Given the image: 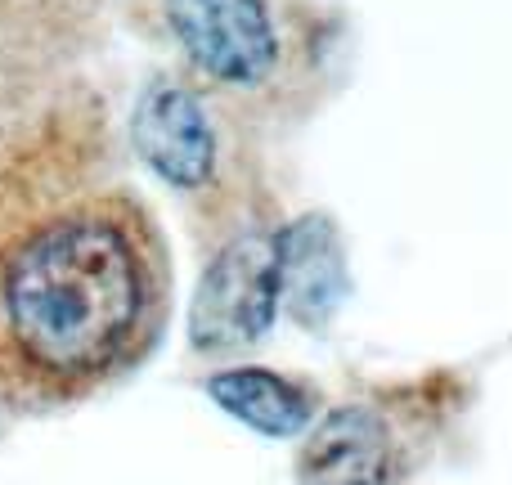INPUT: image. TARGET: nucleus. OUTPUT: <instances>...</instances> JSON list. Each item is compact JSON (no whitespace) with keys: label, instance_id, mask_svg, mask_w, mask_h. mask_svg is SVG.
I'll return each mask as SVG.
<instances>
[{"label":"nucleus","instance_id":"1","mask_svg":"<svg viewBox=\"0 0 512 485\" xmlns=\"http://www.w3.org/2000/svg\"><path fill=\"white\" fill-rule=\"evenodd\" d=\"M162 306V247L135 203L90 194L36 212L0 243V396H90L144 355Z\"/></svg>","mask_w":512,"mask_h":485},{"label":"nucleus","instance_id":"2","mask_svg":"<svg viewBox=\"0 0 512 485\" xmlns=\"http://www.w3.org/2000/svg\"><path fill=\"white\" fill-rule=\"evenodd\" d=\"M279 301V243L274 234H243L203 270L189 310V342L198 351L261 342L279 315Z\"/></svg>","mask_w":512,"mask_h":485},{"label":"nucleus","instance_id":"3","mask_svg":"<svg viewBox=\"0 0 512 485\" xmlns=\"http://www.w3.org/2000/svg\"><path fill=\"white\" fill-rule=\"evenodd\" d=\"M167 23L189 59L230 86H256L279 59V36L261 0H167Z\"/></svg>","mask_w":512,"mask_h":485},{"label":"nucleus","instance_id":"4","mask_svg":"<svg viewBox=\"0 0 512 485\" xmlns=\"http://www.w3.org/2000/svg\"><path fill=\"white\" fill-rule=\"evenodd\" d=\"M131 144L144 158V167L176 189L207 185L216 167V131L203 104L198 95H189L185 86H171V81L149 86L135 104Z\"/></svg>","mask_w":512,"mask_h":485},{"label":"nucleus","instance_id":"5","mask_svg":"<svg viewBox=\"0 0 512 485\" xmlns=\"http://www.w3.org/2000/svg\"><path fill=\"white\" fill-rule=\"evenodd\" d=\"M301 485H391V432L373 409H333L306 436L297 459Z\"/></svg>","mask_w":512,"mask_h":485},{"label":"nucleus","instance_id":"6","mask_svg":"<svg viewBox=\"0 0 512 485\" xmlns=\"http://www.w3.org/2000/svg\"><path fill=\"white\" fill-rule=\"evenodd\" d=\"M274 243H279V288L288 310L306 328L328 324V315L346 297V256L337 230L324 216H306L274 234Z\"/></svg>","mask_w":512,"mask_h":485},{"label":"nucleus","instance_id":"7","mask_svg":"<svg viewBox=\"0 0 512 485\" xmlns=\"http://www.w3.org/2000/svg\"><path fill=\"white\" fill-rule=\"evenodd\" d=\"M207 396L225 409L230 418H239L243 427L261 436H297L310 423V396L297 382L279 378L270 369H221L207 378Z\"/></svg>","mask_w":512,"mask_h":485}]
</instances>
